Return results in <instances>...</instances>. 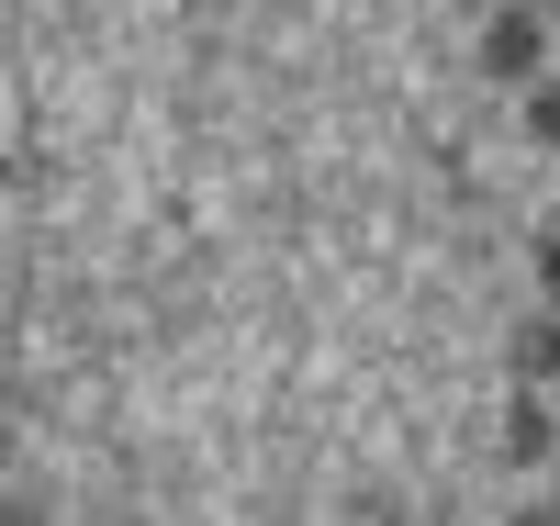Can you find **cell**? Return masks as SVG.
<instances>
[{
    "label": "cell",
    "instance_id": "6da1fadb",
    "mask_svg": "<svg viewBox=\"0 0 560 526\" xmlns=\"http://www.w3.org/2000/svg\"><path fill=\"white\" fill-rule=\"evenodd\" d=\"M482 79H504V90L549 79V12H493L482 23Z\"/></svg>",
    "mask_w": 560,
    "mask_h": 526
},
{
    "label": "cell",
    "instance_id": "7a4b0ae2",
    "mask_svg": "<svg viewBox=\"0 0 560 526\" xmlns=\"http://www.w3.org/2000/svg\"><path fill=\"white\" fill-rule=\"evenodd\" d=\"M504 459H560V404H549V381H516V404H504Z\"/></svg>",
    "mask_w": 560,
    "mask_h": 526
},
{
    "label": "cell",
    "instance_id": "3957f363",
    "mask_svg": "<svg viewBox=\"0 0 560 526\" xmlns=\"http://www.w3.org/2000/svg\"><path fill=\"white\" fill-rule=\"evenodd\" d=\"M516 124H527V147H560V68L516 90Z\"/></svg>",
    "mask_w": 560,
    "mask_h": 526
},
{
    "label": "cell",
    "instance_id": "277c9868",
    "mask_svg": "<svg viewBox=\"0 0 560 526\" xmlns=\"http://www.w3.org/2000/svg\"><path fill=\"white\" fill-rule=\"evenodd\" d=\"M538 292H549V303H560V224H549V235H538Z\"/></svg>",
    "mask_w": 560,
    "mask_h": 526
},
{
    "label": "cell",
    "instance_id": "5b68a950",
    "mask_svg": "<svg viewBox=\"0 0 560 526\" xmlns=\"http://www.w3.org/2000/svg\"><path fill=\"white\" fill-rule=\"evenodd\" d=\"M549 504H560V482H549Z\"/></svg>",
    "mask_w": 560,
    "mask_h": 526
}]
</instances>
